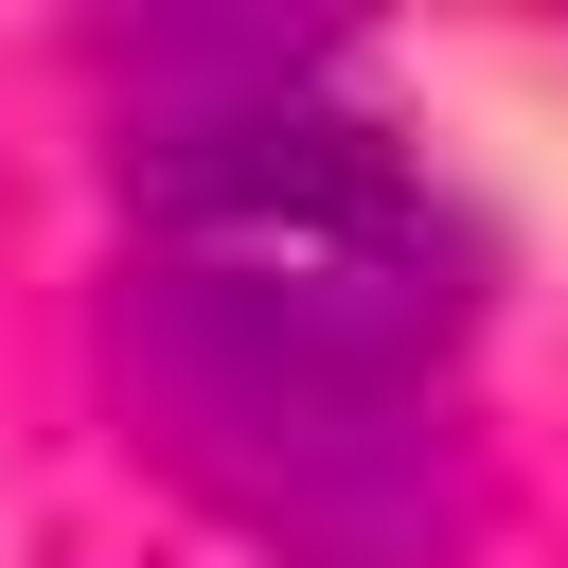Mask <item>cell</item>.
I'll return each instance as SVG.
<instances>
[{
    "mask_svg": "<svg viewBox=\"0 0 568 568\" xmlns=\"http://www.w3.org/2000/svg\"><path fill=\"white\" fill-rule=\"evenodd\" d=\"M124 320L426 408V373L479 337V213L373 106H337V53L178 36V89L124 124Z\"/></svg>",
    "mask_w": 568,
    "mask_h": 568,
    "instance_id": "1",
    "label": "cell"
}]
</instances>
